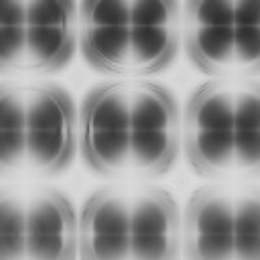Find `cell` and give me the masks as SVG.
Listing matches in <instances>:
<instances>
[{
    "label": "cell",
    "mask_w": 260,
    "mask_h": 260,
    "mask_svg": "<svg viewBox=\"0 0 260 260\" xmlns=\"http://www.w3.org/2000/svg\"><path fill=\"white\" fill-rule=\"evenodd\" d=\"M234 260H260V191L234 199Z\"/></svg>",
    "instance_id": "cell-12"
},
{
    "label": "cell",
    "mask_w": 260,
    "mask_h": 260,
    "mask_svg": "<svg viewBox=\"0 0 260 260\" xmlns=\"http://www.w3.org/2000/svg\"><path fill=\"white\" fill-rule=\"evenodd\" d=\"M191 61L221 77L260 75V0H191L183 6Z\"/></svg>",
    "instance_id": "cell-4"
},
{
    "label": "cell",
    "mask_w": 260,
    "mask_h": 260,
    "mask_svg": "<svg viewBox=\"0 0 260 260\" xmlns=\"http://www.w3.org/2000/svg\"><path fill=\"white\" fill-rule=\"evenodd\" d=\"M183 225L173 197L156 187L130 191V260H177Z\"/></svg>",
    "instance_id": "cell-6"
},
{
    "label": "cell",
    "mask_w": 260,
    "mask_h": 260,
    "mask_svg": "<svg viewBox=\"0 0 260 260\" xmlns=\"http://www.w3.org/2000/svg\"><path fill=\"white\" fill-rule=\"evenodd\" d=\"M24 93L22 87L0 85V167L8 171L24 162Z\"/></svg>",
    "instance_id": "cell-11"
},
{
    "label": "cell",
    "mask_w": 260,
    "mask_h": 260,
    "mask_svg": "<svg viewBox=\"0 0 260 260\" xmlns=\"http://www.w3.org/2000/svg\"><path fill=\"white\" fill-rule=\"evenodd\" d=\"M26 2H2L0 6V69L24 67Z\"/></svg>",
    "instance_id": "cell-13"
},
{
    "label": "cell",
    "mask_w": 260,
    "mask_h": 260,
    "mask_svg": "<svg viewBox=\"0 0 260 260\" xmlns=\"http://www.w3.org/2000/svg\"><path fill=\"white\" fill-rule=\"evenodd\" d=\"M24 93V162L39 173H57L75 150L71 95L53 83H32Z\"/></svg>",
    "instance_id": "cell-5"
},
{
    "label": "cell",
    "mask_w": 260,
    "mask_h": 260,
    "mask_svg": "<svg viewBox=\"0 0 260 260\" xmlns=\"http://www.w3.org/2000/svg\"><path fill=\"white\" fill-rule=\"evenodd\" d=\"M79 37V4L69 0L26 2L24 67L51 71L65 65Z\"/></svg>",
    "instance_id": "cell-7"
},
{
    "label": "cell",
    "mask_w": 260,
    "mask_h": 260,
    "mask_svg": "<svg viewBox=\"0 0 260 260\" xmlns=\"http://www.w3.org/2000/svg\"><path fill=\"white\" fill-rule=\"evenodd\" d=\"M183 140L205 177H260V81L221 77L199 85L185 110Z\"/></svg>",
    "instance_id": "cell-2"
},
{
    "label": "cell",
    "mask_w": 260,
    "mask_h": 260,
    "mask_svg": "<svg viewBox=\"0 0 260 260\" xmlns=\"http://www.w3.org/2000/svg\"><path fill=\"white\" fill-rule=\"evenodd\" d=\"M79 250L81 260H130V191L106 187L87 199Z\"/></svg>",
    "instance_id": "cell-8"
},
{
    "label": "cell",
    "mask_w": 260,
    "mask_h": 260,
    "mask_svg": "<svg viewBox=\"0 0 260 260\" xmlns=\"http://www.w3.org/2000/svg\"><path fill=\"white\" fill-rule=\"evenodd\" d=\"M181 120L173 95L144 79L93 87L81 110V150L91 169L114 179L165 173L179 150Z\"/></svg>",
    "instance_id": "cell-1"
},
{
    "label": "cell",
    "mask_w": 260,
    "mask_h": 260,
    "mask_svg": "<svg viewBox=\"0 0 260 260\" xmlns=\"http://www.w3.org/2000/svg\"><path fill=\"white\" fill-rule=\"evenodd\" d=\"M187 260H234V199L219 187L193 193L183 221Z\"/></svg>",
    "instance_id": "cell-9"
},
{
    "label": "cell",
    "mask_w": 260,
    "mask_h": 260,
    "mask_svg": "<svg viewBox=\"0 0 260 260\" xmlns=\"http://www.w3.org/2000/svg\"><path fill=\"white\" fill-rule=\"evenodd\" d=\"M181 8L171 0H95L79 4V39L87 61L110 73L162 69L177 51Z\"/></svg>",
    "instance_id": "cell-3"
},
{
    "label": "cell",
    "mask_w": 260,
    "mask_h": 260,
    "mask_svg": "<svg viewBox=\"0 0 260 260\" xmlns=\"http://www.w3.org/2000/svg\"><path fill=\"white\" fill-rule=\"evenodd\" d=\"M79 228L69 199L39 191L26 205V260H75Z\"/></svg>",
    "instance_id": "cell-10"
},
{
    "label": "cell",
    "mask_w": 260,
    "mask_h": 260,
    "mask_svg": "<svg viewBox=\"0 0 260 260\" xmlns=\"http://www.w3.org/2000/svg\"><path fill=\"white\" fill-rule=\"evenodd\" d=\"M26 258V207L8 193L0 197V260Z\"/></svg>",
    "instance_id": "cell-14"
}]
</instances>
